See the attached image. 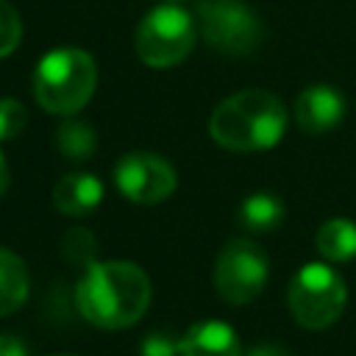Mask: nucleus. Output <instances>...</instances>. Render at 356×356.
<instances>
[{"label": "nucleus", "mask_w": 356, "mask_h": 356, "mask_svg": "<svg viewBox=\"0 0 356 356\" xmlns=\"http://www.w3.org/2000/svg\"><path fill=\"white\" fill-rule=\"evenodd\" d=\"M78 312L106 331L131 328L150 306V278L134 261H92L75 286Z\"/></svg>", "instance_id": "nucleus-1"}, {"label": "nucleus", "mask_w": 356, "mask_h": 356, "mask_svg": "<svg viewBox=\"0 0 356 356\" xmlns=\"http://www.w3.org/2000/svg\"><path fill=\"white\" fill-rule=\"evenodd\" d=\"M286 108L267 89H242L228 95L209 117L211 139L234 153L270 150L284 139Z\"/></svg>", "instance_id": "nucleus-2"}, {"label": "nucleus", "mask_w": 356, "mask_h": 356, "mask_svg": "<svg viewBox=\"0 0 356 356\" xmlns=\"http://www.w3.org/2000/svg\"><path fill=\"white\" fill-rule=\"evenodd\" d=\"M97 64L81 47H58L42 56L33 72L36 103L47 114L75 117L95 95Z\"/></svg>", "instance_id": "nucleus-3"}, {"label": "nucleus", "mask_w": 356, "mask_h": 356, "mask_svg": "<svg viewBox=\"0 0 356 356\" xmlns=\"http://www.w3.org/2000/svg\"><path fill=\"white\" fill-rule=\"evenodd\" d=\"M286 303L298 325L309 331H320L334 325L345 312L348 286L334 267L323 261H309L292 275L286 289Z\"/></svg>", "instance_id": "nucleus-4"}, {"label": "nucleus", "mask_w": 356, "mask_h": 356, "mask_svg": "<svg viewBox=\"0 0 356 356\" xmlns=\"http://www.w3.org/2000/svg\"><path fill=\"white\" fill-rule=\"evenodd\" d=\"M195 39L197 22L192 19V14L175 3H164L142 17L134 36V47L142 64L153 70H170L192 53Z\"/></svg>", "instance_id": "nucleus-5"}, {"label": "nucleus", "mask_w": 356, "mask_h": 356, "mask_svg": "<svg viewBox=\"0 0 356 356\" xmlns=\"http://www.w3.org/2000/svg\"><path fill=\"white\" fill-rule=\"evenodd\" d=\"M195 17L200 39L225 56H250L264 39V28L245 0H197Z\"/></svg>", "instance_id": "nucleus-6"}, {"label": "nucleus", "mask_w": 356, "mask_h": 356, "mask_svg": "<svg viewBox=\"0 0 356 356\" xmlns=\"http://www.w3.org/2000/svg\"><path fill=\"white\" fill-rule=\"evenodd\" d=\"M270 278V261L264 250L245 236L228 239L214 261V289L231 306L253 303Z\"/></svg>", "instance_id": "nucleus-7"}, {"label": "nucleus", "mask_w": 356, "mask_h": 356, "mask_svg": "<svg viewBox=\"0 0 356 356\" xmlns=\"http://www.w3.org/2000/svg\"><path fill=\"white\" fill-rule=\"evenodd\" d=\"M114 184L122 197H128L136 206H156L164 203L175 186L178 175L175 167L150 150H134L125 153L114 164Z\"/></svg>", "instance_id": "nucleus-8"}, {"label": "nucleus", "mask_w": 356, "mask_h": 356, "mask_svg": "<svg viewBox=\"0 0 356 356\" xmlns=\"http://www.w3.org/2000/svg\"><path fill=\"white\" fill-rule=\"evenodd\" d=\"M345 97L331 83H312L295 97V122L300 131L320 136L337 128L345 117Z\"/></svg>", "instance_id": "nucleus-9"}, {"label": "nucleus", "mask_w": 356, "mask_h": 356, "mask_svg": "<svg viewBox=\"0 0 356 356\" xmlns=\"http://www.w3.org/2000/svg\"><path fill=\"white\" fill-rule=\"evenodd\" d=\"M181 356H242L239 334L222 320H200L181 337Z\"/></svg>", "instance_id": "nucleus-10"}, {"label": "nucleus", "mask_w": 356, "mask_h": 356, "mask_svg": "<svg viewBox=\"0 0 356 356\" xmlns=\"http://www.w3.org/2000/svg\"><path fill=\"white\" fill-rule=\"evenodd\" d=\"M103 200V184L92 172H67L53 186V206L67 217H83Z\"/></svg>", "instance_id": "nucleus-11"}, {"label": "nucleus", "mask_w": 356, "mask_h": 356, "mask_svg": "<svg viewBox=\"0 0 356 356\" xmlns=\"http://www.w3.org/2000/svg\"><path fill=\"white\" fill-rule=\"evenodd\" d=\"M314 248L325 261H350L356 259V222L348 217L325 220L314 234Z\"/></svg>", "instance_id": "nucleus-12"}, {"label": "nucleus", "mask_w": 356, "mask_h": 356, "mask_svg": "<svg viewBox=\"0 0 356 356\" xmlns=\"http://www.w3.org/2000/svg\"><path fill=\"white\" fill-rule=\"evenodd\" d=\"M28 267L25 261L8 250L0 248V317L14 314L28 300Z\"/></svg>", "instance_id": "nucleus-13"}, {"label": "nucleus", "mask_w": 356, "mask_h": 356, "mask_svg": "<svg viewBox=\"0 0 356 356\" xmlns=\"http://www.w3.org/2000/svg\"><path fill=\"white\" fill-rule=\"evenodd\" d=\"M281 220H284V203L270 192H253L239 206V222L253 234H267L278 228Z\"/></svg>", "instance_id": "nucleus-14"}, {"label": "nucleus", "mask_w": 356, "mask_h": 356, "mask_svg": "<svg viewBox=\"0 0 356 356\" xmlns=\"http://www.w3.org/2000/svg\"><path fill=\"white\" fill-rule=\"evenodd\" d=\"M56 147L70 161H86L95 153V147H97L95 128L89 122H83V120L67 117L61 122V128L56 131Z\"/></svg>", "instance_id": "nucleus-15"}, {"label": "nucleus", "mask_w": 356, "mask_h": 356, "mask_svg": "<svg viewBox=\"0 0 356 356\" xmlns=\"http://www.w3.org/2000/svg\"><path fill=\"white\" fill-rule=\"evenodd\" d=\"M95 250H97V242L95 236L86 231V228H70L61 239V256L70 261V264H81L83 270L97 261L95 259Z\"/></svg>", "instance_id": "nucleus-16"}, {"label": "nucleus", "mask_w": 356, "mask_h": 356, "mask_svg": "<svg viewBox=\"0 0 356 356\" xmlns=\"http://www.w3.org/2000/svg\"><path fill=\"white\" fill-rule=\"evenodd\" d=\"M28 125V108L17 97H0V142L17 139Z\"/></svg>", "instance_id": "nucleus-17"}, {"label": "nucleus", "mask_w": 356, "mask_h": 356, "mask_svg": "<svg viewBox=\"0 0 356 356\" xmlns=\"http://www.w3.org/2000/svg\"><path fill=\"white\" fill-rule=\"evenodd\" d=\"M22 39V22L17 8L8 0H0V58H6L8 53L17 50Z\"/></svg>", "instance_id": "nucleus-18"}, {"label": "nucleus", "mask_w": 356, "mask_h": 356, "mask_svg": "<svg viewBox=\"0 0 356 356\" xmlns=\"http://www.w3.org/2000/svg\"><path fill=\"white\" fill-rule=\"evenodd\" d=\"M142 356H181V339L153 331L142 339Z\"/></svg>", "instance_id": "nucleus-19"}, {"label": "nucleus", "mask_w": 356, "mask_h": 356, "mask_svg": "<svg viewBox=\"0 0 356 356\" xmlns=\"http://www.w3.org/2000/svg\"><path fill=\"white\" fill-rule=\"evenodd\" d=\"M0 356H28V348L19 337L0 334Z\"/></svg>", "instance_id": "nucleus-20"}, {"label": "nucleus", "mask_w": 356, "mask_h": 356, "mask_svg": "<svg viewBox=\"0 0 356 356\" xmlns=\"http://www.w3.org/2000/svg\"><path fill=\"white\" fill-rule=\"evenodd\" d=\"M245 356H289L281 345H275V342H261V345H256L253 350H248Z\"/></svg>", "instance_id": "nucleus-21"}, {"label": "nucleus", "mask_w": 356, "mask_h": 356, "mask_svg": "<svg viewBox=\"0 0 356 356\" xmlns=\"http://www.w3.org/2000/svg\"><path fill=\"white\" fill-rule=\"evenodd\" d=\"M8 186H11V170H8V161H6V156L0 150V197L8 192Z\"/></svg>", "instance_id": "nucleus-22"}, {"label": "nucleus", "mask_w": 356, "mask_h": 356, "mask_svg": "<svg viewBox=\"0 0 356 356\" xmlns=\"http://www.w3.org/2000/svg\"><path fill=\"white\" fill-rule=\"evenodd\" d=\"M58 356H72V353H58Z\"/></svg>", "instance_id": "nucleus-23"}]
</instances>
